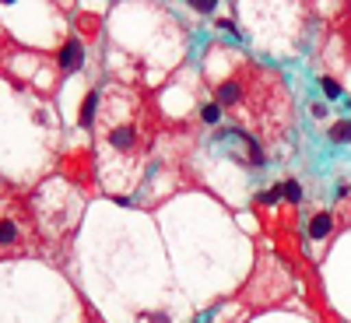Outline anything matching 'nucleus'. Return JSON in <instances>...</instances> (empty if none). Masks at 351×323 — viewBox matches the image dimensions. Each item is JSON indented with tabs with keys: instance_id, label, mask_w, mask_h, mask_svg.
I'll use <instances>...</instances> for the list:
<instances>
[{
	"instance_id": "f257e3e1",
	"label": "nucleus",
	"mask_w": 351,
	"mask_h": 323,
	"mask_svg": "<svg viewBox=\"0 0 351 323\" xmlns=\"http://www.w3.org/2000/svg\"><path fill=\"white\" fill-rule=\"evenodd\" d=\"M215 102L236 120V130L256 141H281L295 123L291 92L281 74L253 60H243L225 81H218Z\"/></svg>"
},
{
	"instance_id": "423d86ee",
	"label": "nucleus",
	"mask_w": 351,
	"mask_h": 323,
	"mask_svg": "<svg viewBox=\"0 0 351 323\" xmlns=\"http://www.w3.org/2000/svg\"><path fill=\"white\" fill-rule=\"evenodd\" d=\"M81 60H84L81 43L71 36V39L64 43V49H60V67H64V71H77V67H81Z\"/></svg>"
},
{
	"instance_id": "39448f33",
	"label": "nucleus",
	"mask_w": 351,
	"mask_h": 323,
	"mask_svg": "<svg viewBox=\"0 0 351 323\" xmlns=\"http://www.w3.org/2000/svg\"><path fill=\"white\" fill-rule=\"evenodd\" d=\"M334 218H337V228H341V225H351V180H341V183H337Z\"/></svg>"
},
{
	"instance_id": "6e6552de",
	"label": "nucleus",
	"mask_w": 351,
	"mask_h": 323,
	"mask_svg": "<svg viewBox=\"0 0 351 323\" xmlns=\"http://www.w3.org/2000/svg\"><path fill=\"white\" fill-rule=\"evenodd\" d=\"M299 200H302V183H299V180H285V183H281V204L295 208Z\"/></svg>"
},
{
	"instance_id": "0eeeda50",
	"label": "nucleus",
	"mask_w": 351,
	"mask_h": 323,
	"mask_svg": "<svg viewBox=\"0 0 351 323\" xmlns=\"http://www.w3.org/2000/svg\"><path fill=\"white\" fill-rule=\"evenodd\" d=\"M99 106H102L99 92H88V95H84V102H81V127H95V120H99Z\"/></svg>"
},
{
	"instance_id": "1a4fd4ad",
	"label": "nucleus",
	"mask_w": 351,
	"mask_h": 323,
	"mask_svg": "<svg viewBox=\"0 0 351 323\" xmlns=\"http://www.w3.org/2000/svg\"><path fill=\"white\" fill-rule=\"evenodd\" d=\"M330 141H334V144H344V141H351V120H341V123H334V127H330Z\"/></svg>"
},
{
	"instance_id": "20e7f679",
	"label": "nucleus",
	"mask_w": 351,
	"mask_h": 323,
	"mask_svg": "<svg viewBox=\"0 0 351 323\" xmlns=\"http://www.w3.org/2000/svg\"><path fill=\"white\" fill-rule=\"evenodd\" d=\"M21 243H25L21 222L11 218V215H4V218H0V250H18Z\"/></svg>"
},
{
	"instance_id": "9b49d317",
	"label": "nucleus",
	"mask_w": 351,
	"mask_h": 323,
	"mask_svg": "<svg viewBox=\"0 0 351 323\" xmlns=\"http://www.w3.org/2000/svg\"><path fill=\"white\" fill-rule=\"evenodd\" d=\"M200 116H204V123H218L221 120V106L218 102H208V106L200 109Z\"/></svg>"
},
{
	"instance_id": "f03ea898",
	"label": "nucleus",
	"mask_w": 351,
	"mask_h": 323,
	"mask_svg": "<svg viewBox=\"0 0 351 323\" xmlns=\"http://www.w3.org/2000/svg\"><path fill=\"white\" fill-rule=\"evenodd\" d=\"M99 144L109 155L106 165H137L148 155L152 130H148V116H144L141 102L127 88H112L106 95V106L99 109Z\"/></svg>"
},
{
	"instance_id": "7ed1b4c3",
	"label": "nucleus",
	"mask_w": 351,
	"mask_h": 323,
	"mask_svg": "<svg viewBox=\"0 0 351 323\" xmlns=\"http://www.w3.org/2000/svg\"><path fill=\"white\" fill-rule=\"evenodd\" d=\"M334 228H337L334 211H313V215H309V222H306V236H309L313 243H324V239H330V236H334Z\"/></svg>"
},
{
	"instance_id": "9d476101",
	"label": "nucleus",
	"mask_w": 351,
	"mask_h": 323,
	"mask_svg": "<svg viewBox=\"0 0 351 323\" xmlns=\"http://www.w3.org/2000/svg\"><path fill=\"white\" fill-rule=\"evenodd\" d=\"M319 88L327 92V99H341V95H344V88H341V84H337V77H330V74L319 77Z\"/></svg>"
}]
</instances>
